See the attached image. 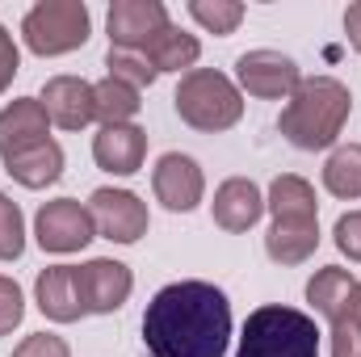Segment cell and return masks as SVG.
Returning <instances> with one entry per match:
<instances>
[{
	"label": "cell",
	"mask_w": 361,
	"mask_h": 357,
	"mask_svg": "<svg viewBox=\"0 0 361 357\" xmlns=\"http://www.w3.org/2000/svg\"><path fill=\"white\" fill-rule=\"evenodd\" d=\"M143 345L152 357H227L231 303L214 282H173L143 311Z\"/></svg>",
	"instance_id": "6da1fadb"
},
{
	"label": "cell",
	"mask_w": 361,
	"mask_h": 357,
	"mask_svg": "<svg viewBox=\"0 0 361 357\" xmlns=\"http://www.w3.org/2000/svg\"><path fill=\"white\" fill-rule=\"evenodd\" d=\"M349 109H353V97L336 76H307L290 92V101L277 118V131L298 152H324L341 139Z\"/></svg>",
	"instance_id": "7a4b0ae2"
},
{
	"label": "cell",
	"mask_w": 361,
	"mask_h": 357,
	"mask_svg": "<svg viewBox=\"0 0 361 357\" xmlns=\"http://www.w3.org/2000/svg\"><path fill=\"white\" fill-rule=\"evenodd\" d=\"M273 214V227L265 236V253L277 265H302L307 257H315L319 248V202L307 177L281 173L273 177L269 198H265Z\"/></svg>",
	"instance_id": "3957f363"
},
{
	"label": "cell",
	"mask_w": 361,
	"mask_h": 357,
	"mask_svg": "<svg viewBox=\"0 0 361 357\" xmlns=\"http://www.w3.org/2000/svg\"><path fill=\"white\" fill-rule=\"evenodd\" d=\"M235 357H319V328L307 311L294 307H257L244 320Z\"/></svg>",
	"instance_id": "277c9868"
},
{
	"label": "cell",
	"mask_w": 361,
	"mask_h": 357,
	"mask_svg": "<svg viewBox=\"0 0 361 357\" xmlns=\"http://www.w3.org/2000/svg\"><path fill=\"white\" fill-rule=\"evenodd\" d=\"M173 105H177L180 122H189L193 131H231L240 118H244V97L240 89L214 72V68H193L180 76L177 92H173Z\"/></svg>",
	"instance_id": "5b68a950"
},
{
	"label": "cell",
	"mask_w": 361,
	"mask_h": 357,
	"mask_svg": "<svg viewBox=\"0 0 361 357\" xmlns=\"http://www.w3.org/2000/svg\"><path fill=\"white\" fill-rule=\"evenodd\" d=\"M89 4L85 0H38L25 21H21V38L34 55L51 59V55H68L80 51L89 42Z\"/></svg>",
	"instance_id": "8992f818"
},
{
	"label": "cell",
	"mask_w": 361,
	"mask_h": 357,
	"mask_svg": "<svg viewBox=\"0 0 361 357\" xmlns=\"http://www.w3.org/2000/svg\"><path fill=\"white\" fill-rule=\"evenodd\" d=\"M34 236L47 253H80L97 236L92 227V214L89 206H80L76 198H55V202H42L38 219H34Z\"/></svg>",
	"instance_id": "52a82bcc"
},
{
	"label": "cell",
	"mask_w": 361,
	"mask_h": 357,
	"mask_svg": "<svg viewBox=\"0 0 361 357\" xmlns=\"http://www.w3.org/2000/svg\"><path fill=\"white\" fill-rule=\"evenodd\" d=\"M89 214L97 236L114 240V244H135L147 236V206L139 202V193L130 189H92Z\"/></svg>",
	"instance_id": "ba28073f"
},
{
	"label": "cell",
	"mask_w": 361,
	"mask_h": 357,
	"mask_svg": "<svg viewBox=\"0 0 361 357\" xmlns=\"http://www.w3.org/2000/svg\"><path fill=\"white\" fill-rule=\"evenodd\" d=\"M173 21H169V8L160 0H114L109 4V17H105V30H109V47L114 51H139L164 34Z\"/></svg>",
	"instance_id": "9c48e42d"
},
{
	"label": "cell",
	"mask_w": 361,
	"mask_h": 357,
	"mask_svg": "<svg viewBox=\"0 0 361 357\" xmlns=\"http://www.w3.org/2000/svg\"><path fill=\"white\" fill-rule=\"evenodd\" d=\"M235 80H240L244 92H252L261 101H281V97H290L298 89L302 76H298V63L290 55L261 47V51H244L235 59Z\"/></svg>",
	"instance_id": "30bf717a"
},
{
	"label": "cell",
	"mask_w": 361,
	"mask_h": 357,
	"mask_svg": "<svg viewBox=\"0 0 361 357\" xmlns=\"http://www.w3.org/2000/svg\"><path fill=\"white\" fill-rule=\"evenodd\" d=\"M76 290L85 303V315H114L122 311V303L135 290V277L122 261H105L97 257L89 265H76Z\"/></svg>",
	"instance_id": "8fae6325"
},
{
	"label": "cell",
	"mask_w": 361,
	"mask_h": 357,
	"mask_svg": "<svg viewBox=\"0 0 361 357\" xmlns=\"http://www.w3.org/2000/svg\"><path fill=\"white\" fill-rule=\"evenodd\" d=\"M152 189H156V198H160L173 214H189V210L202 202V193H206V177H202V169H197L193 156L169 152V156L156 160Z\"/></svg>",
	"instance_id": "7c38bea8"
},
{
	"label": "cell",
	"mask_w": 361,
	"mask_h": 357,
	"mask_svg": "<svg viewBox=\"0 0 361 357\" xmlns=\"http://www.w3.org/2000/svg\"><path fill=\"white\" fill-rule=\"evenodd\" d=\"M47 139H51V118L38 97H17L13 105L0 109V160L21 156Z\"/></svg>",
	"instance_id": "4fadbf2b"
},
{
	"label": "cell",
	"mask_w": 361,
	"mask_h": 357,
	"mask_svg": "<svg viewBox=\"0 0 361 357\" xmlns=\"http://www.w3.org/2000/svg\"><path fill=\"white\" fill-rule=\"evenodd\" d=\"M147 156V131L135 122H118V126H101L92 139V160L97 169L114 173V177H130L143 169Z\"/></svg>",
	"instance_id": "5bb4252c"
},
{
	"label": "cell",
	"mask_w": 361,
	"mask_h": 357,
	"mask_svg": "<svg viewBox=\"0 0 361 357\" xmlns=\"http://www.w3.org/2000/svg\"><path fill=\"white\" fill-rule=\"evenodd\" d=\"M42 109L55 126L63 131H80L97 118V97H92V85L80 80V76H55L42 85Z\"/></svg>",
	"instance_id": "9a60e30c"
},
{
	"label": "cell",
	"mask_w": 361,
	"mask_h": 357,
	"mask_svg": "<svg viewBox=\"0 0 361 357\" xmlns=\"http://www.w3.org/2000/svg\"><path fill=\"white\" fill-rule=\"evenodd\" d=\"M210 210H214V223H219L223 231H248V227L265 214V193L257 189V181L231 177L214 189Z\"/></svg>",
	"instance_id": "2e32d148"
},
{
	"label": "cell",
	"mask_w": 361,
	"mask_h": 357,
	"mask_svg": "<svg viewBox=\"0 0 361 357\" xmlns=\"http://www.w3.org/2000/svg\"><path fill=\"white\" fill-rule=\"evenodd\" d=\"M34 298H38V311L55 324H76L85 315V303H80V290H76V265H51L38 273L34 282Z\"/></svg>",
	"instance_id": "e0dca14e"
},
{
	"label": "cell",
	"mask_w": 361,
	"mask_h": 357,
	"mask_svg": "<svg viewBox=\"0 0 361 357\" xmlns=\"http://www.w3.org/2000/svg\"><path fill=\"white\" fill-rule=\"evenodd\" d=\"M4 173L17 185H25V189H47V185H55V181L63 177V147L55 139H47V143L30 147L21 156H8Z\"/></svg>",
	"instance_id": "ac0fdd59"
},
{
	"label": "cell",
	"mask_w": 361,
	"mask_h": 357,
	"mask_svg": "<svg viewBox=\"0 0 361 357\" xmlns=\"http://www.w3.org/2000/svg\"><path fill=\"white\" fill-rule=\"evenodd\" d=\"M353 290H357V277H353L349 269L328 265V269H319V273L307 282V303H311L328 324H332L336 315H345V311H349Z\"/></svg>",
	"instance_id": "d6986e66"
},
{
	"label": "cell",
	"mask_w": 361,
	"mask_h": 357,
	"mask_svg": "<svg viewBox=\"0 0 361 357\" xmlns=\"http://www.w3.org/2000/svg\"><path fill=\"white\" fill-rule=\"evenodd\" d=\"M143 55H147V63H152L156 72H180V68L193 72V63H197V55H202V42H197L193 34L177 30V25H169L164 34H156V38L143 47Z\"/></svg>",
	"instance_id": "ffe728a7"
},
{
	"label": "cell",
	"mask_w": 361,
	"mask_h": 357,
	"mask_svg": "<svg viewBox=\"0 0 361 357\" xmlns=\"http://www.w3.org/2000/svg\"><path fill=\"white\" fill-rule=\"evenodd\" d=\"M92 97H97V118H101V126H118V122H130L135 114H139V89H130V85H122V80H114V76H105L101 85H92Z\"/></svg>",
	"instance_id": "44dd1931"
},
{
	"label": "cell",
	"mask_w": 361,
	"mask_h": 357,
	"mask_svg": "<svg viewBox=\"0 0 361 357\" xmlns=\"http://www.w3.org/2000/svg\"><path fill=\"white\" fill-rule=\"evenodd\" d=\"M324 185L336 198H361V143L336 147L324 164Z\"/></svg>",
	"instance_id": "7402d4cb"
},
{
	"label": "cell",
	"mask_w": 361,
	"mask_h": 357,
	"mask_svg": "<svg viewBox=\"0 0 361 357\" xmlns=\"http://www.w3.org/2000/svg\"><path fill=\"white\" fill-rule=\"evenodd\" d=\"M189 17L210 34H231L244 21V4L240 0H189Z\"/></svg>",
	"instance_id": "603a6c76"
},
{
	"label": "cell",
	"mask_w": 361,
	"mask_h": 357,
	"mask_svg": "<svg viewBox=\"0 0 361 357\" xmlns=\"http://www.w3.org/2000/svg\"><path fill=\"white\" fill-rule=\"evenodd\" d=\"M105 68H109V76L114 80H122V85H130V89H147V85H156V68L147 63V55H139V51H114L109 47V55H105Z\"/></svg>",
	"instance_id": "cb8c5ba5"
},
{
	"label": "cell",
	"mask_w": 361,
	"mask_h": 357,
	"mask_svg": "<svg viewBox=\"0 0 361 357\" xmlns=\"http://www.w3.org/2000/svg\"><path fill=\"white\" fill-rule=\"evenodd\" d=\"M25 253V219L13 198L0 193V261H17Z\"/></svg>",
	"instance_id": "d4e9b609"
},
{
	"label": "cell",
	"mask_w": 361,
	"mask_h": 357,
	"mask_svg": "<svg viewBox=\"0 0 361 357\" xmlns=\"http://www.w3.org/2000/svg\"><path fill=\"white\" fill-rule=\"evenodd\" d=\"M25 315V298H21V286L13 277L0 273V337H8Z\"/></svg>",
	"instance_id": "484cf974"
},
{
	"label": "cell",
	"mask_w": 361,
	"mask_h": 357,
	"mask_svg": "<svg viewBox=\"0 0 361 357\" xmlns=\"http://www.w3.org/2000/svg\"><path fill=\"white\" fill-rule=\"evenodd\" d=\"M332 357H361V324L349 311L332 320Z\"/></svg>",
	"instance_id": "4316f807"
},
{
	"label": "cell",
	"mask_w": 361,
	"mask_h": 357,
	"mask_svg": "<svg viewBox=\"0 0 361 357\" xmlns=\"http://www.w3.org/2000/svg\"><path fill=\"white\" fill-rule=\"evenodd\" d=\"M332 236H336V248H341L349 261H357V265H361V210H349V214H341Z\"/></svg>",
	"instance_id": "83f0119b"
},
{
	"label": "cell",
	"mask_w": 361,
	"mask_h": 357,
	"mask_svg": "<svg viewBox=\"0 0 361 357\" xmlns=\"http://www.w3.org/2000/svg\"><path fill=\"white\" fill-rule=\"evenodd\" d=\"M13 357H72V349H68V341H63V337L34 332V337H25V341L13 349Z\"/></svg>",
	"instance_id": "f1b7e54d"
},
{
	"label": "cell",
	"mask_w": 361,
	"mask_h": 357,
	"mask_svg": "<svg viewBox=\"0 0 361 357\" xmlns=\"http://www.w3.org/2000/svg\"><path fill=\"white\" fill-rule=\"evenodd\" d=\"M17 68H21V55H17V42H13V34L0 25V92L13 85V76H17Z\"/></svg>",
	"instance_id": "f546056e"
},
{
	"label": "cell",
	"mask_w": 361,
	"mask_h": 357,
	"mask_svg": "<svg viewBox=\"0 0 361 357\" xmlns=\"http://www.w3.org/2000/svg\"><path fill=\"white\" fill-rule=\"evenodd\" d=\"M345 34H349V47L361 51V0L345 8Z\"/></svg>",
	"instance_id": "4dcf8cb0"
},
{
	"label": "cell",
	"mask_w": 361,
	"mask_h": 357,
	"mask_svg": "<svg viewBox=\"0 0 361 357\" xmlns=\"http://www.w3.org/2000/svg\"><path fill=\"white\" fill-rule=\"evenodd\" d=\"M349 315L361 324V282H357V290H353V303H349Z\"/></svg>",
	"instance_id": "1f68e13d"
}]
</instances>
